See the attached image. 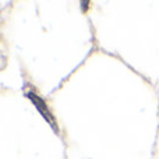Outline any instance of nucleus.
I'll list each match as a JSON object with an SVG mask.
<instances>
[{
  "mask_svg": "<svg viewBox=\"0 0 159 159\" xmlns=\"http://www.w3.org/2000/svg\"><path fill=\"white\" fill-rule=\"evenodd\" d=\"M27 98L34 103V106H35L36 110H38V112L42 115V117H43L45 120H46L48 123L53 127V129H55V131L59 133V127H57V123H56V120H55V116L52 115L50 109L48 107L46 102H45L41 96L36 95L35 92H32V91H28V92H27Z\"/></svg>",
  "mask_w": 159,
  "mask_h": 159,
  "instance_id": "1",
  "label": "nucleus"
}]
</instances>
